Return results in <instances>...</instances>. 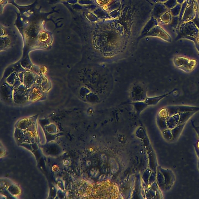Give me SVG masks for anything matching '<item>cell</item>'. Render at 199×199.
Returning a JSON list of instances; mask_svg holds the SVG:
<instances>
[{
  "instance_id": "6da1fadb",
  "label": "cell",
  "mask_w": 199,
  "mask_h": 199,
  "mask_svg": "<svg viewBox=\"0 0 199 199\" xmlns=\"http://www.w3.org/2000/svg\"><path fill=\"white\" fill-rule=\"evenodd\" d=\"M194 16V11L193 6L192 5H189L187 6L186 9L184 17L183 20L187 21L190 20L193 18Z\"/></svg>"
},
{
  "instance_id": "7a4b0ae2",
  "label": "cell",
  "mask_w": 199,
  "mask_h": 199,
  "mask_svg": "<svg viewBox=\"0 0 199 199\" xmlns=\"http://www.w3.org/2000/svg\"><path fill=\"white\" fill-rule=\"evenodd\" d=\"M179 18L177 17H173L172 22V26L173 27H176L178 23Z\"/></svg>"
}]
</instances>
